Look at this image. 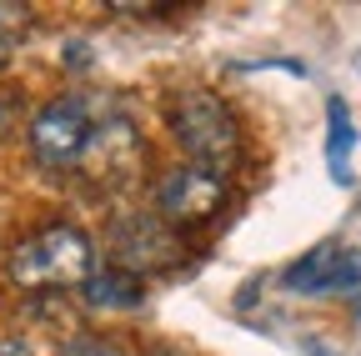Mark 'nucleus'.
Wrapping results in <instances>:
<instances>
[{
	"instance_id": "f257e3e1",
	"label": "nucleus",
	"mask_w": 361,
	"mask_h": 356,
	"mask_svg": "<svg viewBox=\"0 0 361 356\" xmlns=\"http://www.w3.org/2000/svg\"><path fill=\"white\" fill-rule=\"evenodd\" d=\"M6 276L20 291H80L96 276V241L80 226H66V221L40 226L11 246Z\"/></svg>"
},
{
	"instance_id": "f03ea898",
	"label": "nucleus",
	"mask_w": 361,
	"mask_h": 356,
	"mask_svg": "<svg viewBox=\"0 0 361 356\" xmlns=\"http://www.w3.org/2000/svg\"><path fill=\"white\" fill-rule=\"evenodd\" d=\"M166 125H171L176 146L191 156V166H206V171L226 176V166L241 156V121L216 91H206V85L176 91L171 106H166Z\"/></svg>"
},
{
	"instance_id": "7ed1b4c3",
	"label": "nucleus",
	"mask_w": 361,
	"mask_h": 356,
	"mask_svg": "<svg viewBox=\"0 0 361 356\" xmlns=\"http://www.w3.org/2000/svg\"><path fill=\"white\" fill-rule=\"evenodd\" d=\"M101 136H106V125L96 121L85 96H56L51 106H40L30 116L25 146H30V161L40 171H75L96 156Z\"/></svg>"
},
{
	"instance_id": "20e7f679",
	"label": "nucleus",
	"mask_w": 361,
	"mask_h": 356,
	"mask_svg": "<svg viewBox=\"0 0 361 356\" xmlns=\"http://www.w3.org/2000/svg\"><path fill=\"white\" fill-rule=\"evenodd\" d=\"M231 186H226L221 171H206V166H171L156 186V216L166 226H206V221L226 206Z\"/></svg>"
},
{
	"instance_id": "39448f33",
	"label": "nucleus",
	"mask_w": 361,
	"mask_h": 356,
	"mask_svg": "<svg viewBox=\"0 0 361 356\" xmlns=\"http://www.w3.org/2000/svg\"><path fill=\"white\" fill-rule=\"evenodd\" d=\"M111 251H116L121 271L141 276V271H161V266H171L180 256V236L156 211H135V216H121L111 226Z\"/></svg>"
},
{
	"instance_id": "423d86ee",
	"label": "nucleus",
	"mask_w": 361,
	"mask_h": 356,
	"mask_svg": "<svg viewBox=\"0 0 361 356\" xmlns=\"http://www.w3.org/2000/svg\"><path fill=\"white\" fill-rule=\"evenodd\" d=\"M286 291L296 296H336V291H356L361 286V251L341 246V241H322L306 256H296L286 266Z\"/></svg>"
},
{
	"instance_id": "0eeeda50",
	"label": "nucleus",
	"mask_w": 361,
	"mask_h": 356,
	"mask_svg": "<svg viewBox=\"0 0 361 356\" xmlns=\"http://www.w3.org/2000/svg\"><path fill=\"white\" fill-rule=\"evenodd\" d=\"M80 296H85V306H96V311H135L146 301L141 276L121 271V266H96V276L80 286Z\"/></svg>"
},
{
	"instance_id": "6e6552de",
	"label": "nucleus",
	"mask_w": 361,
	"mask_h": 356,
	"mask_svg": "<svg viewBox=\"0 0 361 356\" xmlns=\"http://www.w3.org/2000/svg\"><path fill=\"white\" fill-rule=\"evenodd\" d=\"M351 151H356V121L351 106L341 96L326 101V166H331V181L351 186Z\"/></svg>"
},
{
	"instance_id": "1a4fd4ad",
	"label": "nucleus",
	"mask_w": 361,
	"mask_h": 356,
	"mask_svg": "<svg viewBox=\"0 0 361 356\" xmlns=\"http://www.w3.org/2000/svg\"><path fill=\"white\" fill-rule=\"evenodd\" d=\"M66 356H126V351L116 341H106V336H75L66 346Z\"/></svg>"
},
{
	"instance_id": "9d476101",
	"label": "nucleus",
	"mask_w": 361,
	"mask_h": 356,
	"mask_svg": "<svg viewBox=\"0 0 361 356\" xmlns=\"http://www.w3.org/2000/svg\"><path fill=\"white\" fill-rule=\"evenodd\" d=\"M30 20V6H0V40H6V30H20Z\"/></svg>"
},
{
	"instance_id": "9b49d317",
	"label": "nucleus",
	"mask_w": 361,
	"mask_h": 356,
	"mask_svg": "<svg viewBox=\"0 0 361 356\" xmlns=\"http://www.w3.org/2000/svg\"><path fill=\"white\" fill-rule=\"evenodd\" d=\"M16 111H20V106H16V96L0 91V141H6L11 130H16Z\"/></svg>"
},
{
	"instance_id": "f8f14e48",
	"label": "nucleus",
	"mask_w": 361,
	"mask_h": 356,
	"mask_svg": "<svg viewBox=\"0 0 361 356\" xmlns=\"http://www.w3.org/2000/svg\"><path fill=\"white\" fill-rule=\"evenodd\" d=\"M0 356H40L25 336H0Z\"/></svg>"
},
{
	"instance_id": "ddd939ff",
	"label": "nucleus",
	"mask_w": 361,
	"mask_h": 356,
	"mask_svg": "<svg viewBox=\"0 0 361 356\" xmlns=\"http://www.w3.org/2000/svg\"><path fill=\"white\" fill-rule=\"evenodd\" d=\"M6 61H11V51H6V40H0V66H6Z\"/></svg>"
},
{
	"instance_id": "4468645a",
	"label": "nucleus",
	"mask_w": 361,
	"mask_h": 356,
	"mask_svg": "<svg viewBox=\"0 0 361 356\" xmlns=\"http://www.w3.org/2000/svg\"><path fill=\"white\" fill-rule=\"evenodd\" d=\"M151 356H171V351H151Z\"/></svg>"
},
{
	"instance_id": "2eb2a0df",
	"label": "nucleus",
	"mask_w": 361,
	"mask_h": 356,
	"mask_svg": "<svg viewBox=\"0 0 361 356\" xmlns=\"http://www.w3.org/2000/svg\"><path fill=\"white\" fill-rule=\"evenodd\" d=\"M356 311H361V306H356Z\"/></svg>"
}]
</instances>
